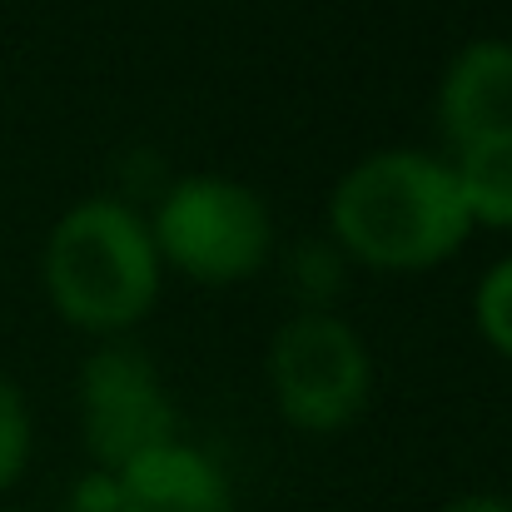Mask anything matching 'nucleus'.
<instances>
[{"mask_svg": "<svg viewBox=\"0 0 512 512\" xmlns=\"http://www.w3.org/2000/svg\"><path fill=\"white\" fill-rule=\"evenodd\" d=\"M120 512H229V483L214 458L179 438L115 473Z\"/></svg>", "mask_w": 512, "mask_h": 512, "instance_id": "obj_7", "label": "nucleus"}, {"mask_svg": "<svg viewBox=\"0 0 512 512\" xmlns=\"http://www.w3.org/2000/svg\"><path fill=\"white\" fill-rule=\"evenodd\" d=\"M30 463V408H25V393L0 378V493L25 473Z\"/></svg>", "mask_w": 512, "mask_h": 512, "instance_id": "obj_10", "label": "nucleus"}, {"mask_svg": "<svg viewBox=\"0 0 512 512\" xmlns=\"http://www.w3.org/2000/svg\"><path fill=\"white\" fill-rule=\"evenodd\" d=\"M339 279H343L339 244H304V249L294 254V284H299V294L329 299V294L339 289Z\"/></svg>", "mask_w": 512, "mask_h": 512, "instance_id": "obj_11", "label": "nucleus"}, {"mask_svg": "<svg viewBox=\"0 0 512 512\" xmlns=\"http://www.w3.org/2000/svg\"><path fill=\"white\" fill-rule=\"evenodd\" d=\"M0 512H10V508H0Z\"/></svg>", "mask_w": 512, "mask_h": 512, "instance_id": "obj_14", "label": "nucleus"}, {"mask_svg": "<svg viewBox=\"0 0 512 512\" xmlns=\"http://www.w3.org/2000/svg\"><path fill=\"white\" fill-rule=\"evenodd\" d=\"M269 388L294 428L339 433L373 393V363L363 339L339 314L304 309L269 343Z\"/></svg>", "mask_w": 512, "mask_h": 512, "instance_id": "obj_4", "label": "nucleus"}, {"mask_svg": "<svg viewBox=\"0 0 512 512\" xmlns=\"http://www.w3.org/2000/svg\"><path fill=\"white\" fill-rule=\"evenodd\" d=\"M329 229L339 254L368 269H433L473 229L448 160L423 150L363 155L329 194Z\"/></svg>", "mask_w": 512, "mask_h": 512, "instance_id": "obj_1", "label": "nucleus"}, {"mask_svg": "<svg viewBox=\"0 0 512 512\" xmlns=\"http://www.w3.org/2000/svg\"><path fill=\"white\" fill-rule=\"evenodd\" d=\"M438 125L453 150L512 130V40L483 35L463 45L438 85Z\"/></svg>", "mask_w": 512, "mask_h": 512, "instance_id": "obj_6", "label": "nucleus"}, {"mask_svg": "<svg viewBox=\"0 0 512 512\" xmlns=\"http://www.w3.org/2000/svg\"><path fill=\"white\" fill-rule=\"evenodd\" d=\"M473 319H478L483 339L493 343L503 358H512V254L483 274V284L473 294Z\"/></svg>", "mask_w": 512, "mask_h": 512, "instance_id": "obj_9", "label": "nucleus"}, {"mask_svg": "<svg viewBox=\"0 0 512 512\" xmlns=\"http://www.w3.org/2000/svg\"><path fill=\"white\" fill-rule=\"evenodd\" d=\"M150 239L160 264H174L199 284H234L264 269L274 249V219L249 184L229 174H184L165 189Z\"/></svg>", "mask_w": 512, "mask_h": 512, "instance_id": "obj_3", "label": "nucleus"}, {"mask_svg": "<svg viewBox=\"0 0 512 512\" xmlns=\"http://www.w3.org/2000/svg\"><path fill=\"white\" fill-rule=\"evenodd\" d=\"M45 294L60 319L90 334L140 324L160 299V249L125 199H80L45 239Z\"/></svg>", "mask_w": 512, "mask_h": 512, "instance_id": "obj_2", "label": "nucleus"}, {"mask_svg": "<svg viewBox=\"0 0 512 512\" xmlns=\"http://www.w3.org/2000/svg\"><path fill=\"white\" fill-rule=\"evenodd\" d=\"M453 174H458V194L473 224L512 229V130L463 145L453 160Z\"/></svg>", "mask_w": 512, "mask_h": 512, "instance_id": "obj_8", "label": "nucleus"}, {"mask_svg": "<svg viewBox=\"0 0 512 512\" xmlns=\"http://www.w3.org/2000/svg\"><path fill=\"white\" fill-rule=\"evenodd\" d=\"M65 512H120V488H115V473H90L80 478V488L70 493V508Z\"/></svg>", "mask_w": 512, "mask_h": 512, "instance_id": "obj_12", "label": "nucleus"}, {"mask_svg": "<svg viewBox=\"0 0 512 512\" xmlns=\"http://www.w3.org/2000/svg\"><path fill=\"white\" fill-rule=\"evenodd\" d=\"M80 428L100 473H120L135 458L174 443V403L140 348H100L80 373Z\"/></svg>", "mask_w": 512, "mask_h": 512, "instance_id": "obj_5", "label": "nucleus"}, {"mask_svg": "<svg viewBox=\"0 0 512 512\" xmlns=\"http://www.w3.org/2000/svg\"><path fill=\"white\" fill-rule=\"evenodd\" d=\"M443 512H512V503H503V498H488V493H473V498L448 503Z\"/></svg>", "mask_w": 512, "mask_h": 512, "instance_id": "obj_13", "label": "nucleus"}]
</instances>
